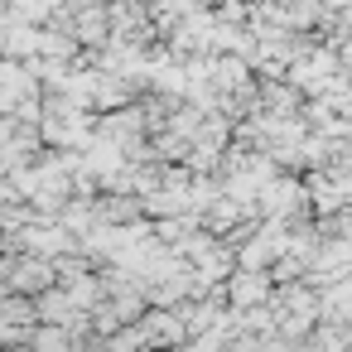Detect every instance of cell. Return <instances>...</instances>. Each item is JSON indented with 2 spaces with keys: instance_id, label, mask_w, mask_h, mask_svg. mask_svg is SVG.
I'll use <instances>...</instances> for the list:
<instances>
[{
  "instance_id": "obj_1",
  "label": "cell",
  "mask_w": 352,
  "mask_h": 352,
  "mask_svg": "<svg viewBox=\"0 0 352 352\" xmlns=\"http://www.w3.org/2000/svg\"><path fill=\"white\" fill-rule=\"evenodd\" d=\"M54 280H58V265L54 256H39V251H25L20 261H10V275H6L10 294H44L54 289Z\"/></svg>"
},
{
  "instance_id": "obj_3",
  "label": "cell",
  "mask_w": 352,
  "mask_h": 352,
  "mask_svg": "<svg viewBox=\"0 0 352 352\" xmlns=\"http://www.w3.org/2000/svg\"><path fill=\"white\" fill-rule=\"evenodd\" d=\"M304 208V188L299 184H289V179H270L265 188H261V217H294Z\"/></svg>"
},
{
  "instance_id": "obj_2",
  "label": "cell",
  "mask_w": 352,
  "mask_h": 352,
  "mask_svg": "<svg viewBox=\"0 0 352 352\" xmlns=\"http://www.w3.org/2000/svg\"><path fill=\"white\" fill-rule=\"evenodd\" d=\"M270 299V275L265 270H236V275H227V309H256V304H265Z\"/></svg>"
}]
</instances>
